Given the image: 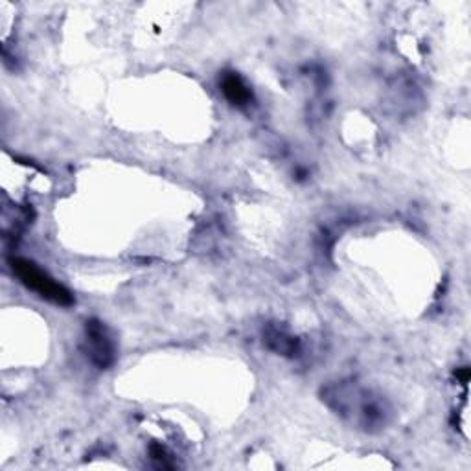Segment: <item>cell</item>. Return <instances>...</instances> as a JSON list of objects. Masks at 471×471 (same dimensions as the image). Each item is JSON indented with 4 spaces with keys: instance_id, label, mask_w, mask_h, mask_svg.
I'll return each mask as SVG.
<instances>
[{
    "instance_id": "7a4b0ae2",
    "label": "cell",
    "mask_w": 471,
    "mask_h": 471,
    "mask_svg": "<svg viewBox=\"0 0 471 471\" xmlns=\"http://www.w3.org/2000/svg\"><path fill=\"white\" fill-rule=\"evenodd\" d=\"M222 88H223L225 98L229 102H232L234 105H247L248 100H250V90H248V87L236 74L225 76L223 81H222Z\"/></svg>"
},
{
    "instance_id": "6da1fadb",
    "label": "cell",
    "mask_w": 471,
    "mask_h": 471,
    "mask_svg": "<svg viewBox=\"0 0 471 471\" xmlns=\"http://www.w3.org/2000/svg\"><path fill=\"white\" fill-rule=\"evenodd\" d=\"M12 269L17 274V278L22 284L38 293L39 297L57 304V306H71L74 302L71 291L67 288H63L59 282H55L46 271L38 267L34 262L15 258L12 262Z\"/></svg>"
}]
</instances>
